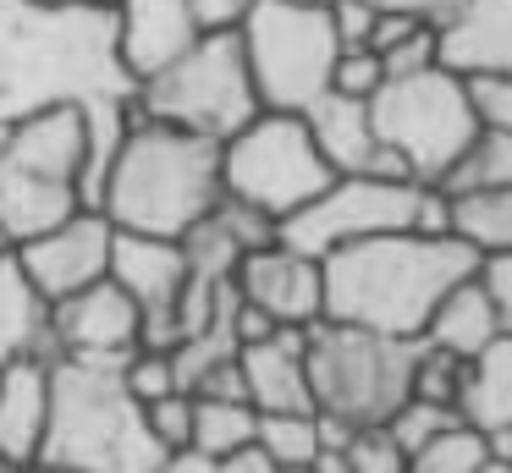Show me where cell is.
I'll return each mask as SVG.
<instances>
[{"label": "cell", "instance_id": "17", "mask_svg": "<svg viewBox=\"0 0 512 473\" xmlns=\"http://www.w3.org/2000/svg\"><path fill=\"white\" fill-rule=\"evenodd\" d=\"M193 39H199V22L188 0H116V55L133 83L182 55Z\"/></svg>", "mask_w": 512, "mask_h": 473}, {"label": "cell", "instance_id": "12", "mask_svg": "<svg viewBox=\"0 0 512 473\" xmlns=\"http://www.w3.org/2000/svg\"><path fill=\"white\" fill-rule=\"evenodd\" d=\"M116 286L138 303L144 325H138V347L166 352L177 341V297H182V259L177 237H149V231H111V264H105Z\"/></svg>", "mask_w": 512, "mask_h": 473}, {"label": "cell", "instance_id": "11", "mask_svg": "<svg viewBox=\"0 0 512 473\" xmlns=\"http://www.w3.org/2000/svg\"><path fill=\"white\" fill-rule=\"evenodd\" d=\"M419 187L424 182H413V176H331L303 209L276 220V242L325 259L342 242L375 237V231H408Z\"/></svg>", "mask_w": 512, "mask_h": 473}, {"label": "cell", "instance_id": "43", "mask_svg": "<svg viewBox=\"0 0 512 473\" xmlns=\"http://www.w3.org/2000/svg\"><path fill=\"white\" fill-rule=\"evenodd\" d=\"M160 473H221V457H210L199 446H177V451H166Z\"/></svg>", "mask_w": 512, "mask_h": 473}, {"label": "cell", "instance_id": "37", "mask_svg": "<svg viewBox=\"0 0 512 473\" xmlns=\"http://www.w3.org/2000/svg\"><path fill=\"white\" fill-rule=\"evenodd\" d=\"M193 396H215V402H248L243 363H237V358H221L215 369H204V380L193 385Z\"/></svg>", "mask_w": 512, "mask_h": 473}, {"label": "cell", "instance_id": "31", "mask_svg": "<svg viewBox=\"0 0 512 473\" xmlns=\"http://www.w3.org/2000/svg\"><path fill=\"white\" fill-rule=\"evenodd\" d=\"M457 380H463V358H452V352L430 347V341H419V358H413V391L408 396H424V402H457Z\"/></svg>", "mask_w": 512, "mask_h": 473}, {"label": "cell", "instance_id": "48", "mask_svg": "<svg viewBox=\"0 0 512 473\" xmlns=\"http://www.w3.org/2000/svg\"><path fill=\"white\" fill-rule=\"evenodd\" d=\"M83 6H116V0H83Z\"/></svg>", "mask_w": 512, "mask_h": 473}, {"label": "cell", "instance_id": "6", "mask_svg": "<svg viewBox=\"0 0 512 473\" xmlns=\"http://www.w3.org/2000/svg\"><path fill=\"white\" fill-rule=\"evenodd\" d=\"M419 336L309 319L303 325V374H309L314 413H336L347 424H386L413 391Z\"/></svg>", "mask_w": 512, "mask_h": 473}, {"label": "cell", "instance_id": "30", "mask_svg": "<svg viewBox=\"0 0 512 473\" xmlns=\"http://www.w3.org/2000/svg\"><path fill=\"white\" fill-rule=\"evenodd\" d=\"M446 424H457V407H446V402H424V396H408V402L397 407V413L386 418V429H391V440H397L402 451H419L430 435H441Z\"/></svg>", "mask_w": 512, "mask_h": 473}, {"label": "cell", "instance_id": "23", "mask_svg": "<svg viewBox=\"0 0 512 473\" xmlns=\"http://www.w3.org/2000/svg\"><path fill=\"white\" fill-rule=\"evenodd\" d=\"M496 336H501V330H496V308H490L485 286L468 275V281H457L452 292L435 303V314L424 319V336L419 341L452 352V358H474V352L485 347V341H496Z\"/></svg>", "mask_w": 512, "mask_h": 473}, {"label": "cell", "instance_id": "9", "mask_svg": "<svg viewBox=\"0 0 512 473\" xmlns=\"http://www.w3.org/2000/svg\"><path fill=\"white\" fill-rule=\"evenodd\" d=\"M248 55L259 110H309L331 88V66L342 39L331 28V6L314 0H254L237 22Z\"/></svg>", "mask_w": 512, "mask_h": 473}, {"label": "cell", "instance_id": "3", "mask_svg": "<svg viewBox=\"0 0 512 473\" xmlns=\"http://www.w3.org/2000/svg\"><path fill=\"white\" fill-rule=\"evenodd\" d=\"M127 358H50V413L39 457L78 473H160L166 446L144 418V402L122 380Z\"/></svg>", "mask_w": 512, "mask_h": 473}, {"label": "cell", "instance_id": "24", "mask_svg": "<svg viewBox=\"0 0 512 473\" xmlns=\"http://www.w3.org/2000/svg\"><path fill=\"white\" fill-rule=\"evenodd\" d=\"M441 193H479V187H512V127L485 121L468 138V149L452 160V171L441 176Z\"/></svg>", "mask_w": 512, "mask_h": 473}, {"label": "cell", "instance_id": "35", "mask_svg": "<svg viewBox=\"0 0 512 473\" xmlns=\"http://www.w3.org/2000/svg\"><path fill=\"white\" fill-rule=\"evenodd\" d=\"M441 61V28H413L402 44H391V50H380V66H386V77H402V72H424V66Z\"/></svg>", "mask_w": 512, "mask_h": 473}, {"label": "cell", "instance_id": "39", "mask_svg": "<svg viewBox=\"0 0 512 473\" xmlns=\"http://www.w3.org/2000/svg\"><path fill=\"white\" fill-rule=\"evenodd\" d=\"M188 6H193L199 33H226V28H237V22L248 17V6H254V0H188Z\"/></svg>", "mask_w": 512, "mask_h": 473}, {"label": "cell", "instance_id": "36", "mask_svg": "<svg viewBox=\"0 0 512 473\" xmlns=\"http://www.w3.org/2000/svg\"><path fill=\"white\" fill-rule=\"evenodd\" d=\"M419 237H452V198L441 193L435 182L419 187V204H413V226Z\"/></svg>", "mask_w": 512, "mask_h": 473}, {"label": "cell", "instance_id": "7", "mask_svg": "<svg viewBox=\"0 0 512 473\" xmlns=\"http://www.w3.org/2000/svg\"><path fill=\"white\" fill-rule=\"evenodd\" d=\"M369 121L375 138L397 154V165L413 182H441L452 160L468 149L485 116H479L474 83L452 66H424V72H402L369 94Z\"/></svg>", "mask_w": 512, "mask_h": 473}, {"label": "cell", "instance_id": "14", "mask_svg": "<svg viewBox=\"0 0 512 473\" xmlns=\"http://www.w3.org/2000/svg\"><path fill=\"white\" fill-rule=\"evenodd\" d=\"M138 325L144 314L111 275L50 303V336L67 358H127L138 347Z\"/></svg>", "mask_w": 512, "mask_h": 473}, {"label": "cell", "instance_id": "47", "mask_svg": "<svg viewBox=\"0 0 512 473\" xmlns=\"http://www.w3.org/2000/svg\"><path fill=\"white\" fill-rule=\"evenodd\" d=\"M6 253H12V237H6V226H0V259H6Z\"/></svg>", "mask_w": 512, "mask_h": 473}, {"label": "cell", "instance_id": "26", "mask_svg": "<svg viewBox=\"0 0 512 473\" xmlns=\"http://www.w3.org/2000/svg\"><path fill=\"white\" fill-rule=\"evenodd\" d=\"M259 413L248 402H215V396H193V435L188 446L210 451V457H232V451L254 446Z\"/></svg>", "mask_w": 512, "mask_h": 473}, {"label": "cell", "instance_id": "34", "mask_svg": "<svg viewBox=\"0 0 512 473\" xmlns=\"http://www.w3.org/2000/svg\"><path fill=\"white\" fill-rule=\"evenodd\" d=\"M474 281L485 286L490 308H496V330H501V336H512V248H501V253H479Z\"/></svg>", "mask_w": 512, "mask_h": 473}, {"label": "cell", "instance_id": "21", "mask_svg": "<svg viewBox=\"0 0 512 473\" xmlns=\"http://www.w3.org/2000/svg\"><path fill=\"white\" fill-rule=\"evenodd\" d=\"M457 418L474 424L479 435L512 424V336H496L463 358V380H457Z\"/></svg>", "mask_w": 512, "mask_h": 473}, {"label": "cell", "instance_id": "2", "mask_svg": "<svg viewBox=\"0 0 512 473\" xmlns=\"http://www.w3.org/2000/svg\"><path fill=\"white\" fill-rule=\"evenodd\" d=\"M474 264L479 253L457 237L375 231L320 259V314L386 336H424L435 303L457 281H468Z\"/></svg>", "mask_w": 512, "mask_h": 473}, {"label": "cell", "instance_id": "32", "mask_svg": "<svg viewBox=\"0 0 512 473\" xmlns=\"http://www.w3.org/2000/svg\"><path fill=\"white\" fill-rule=\"evenodd\" d=\"M380 83H386V66H380V55L369 50V44H353V50L336 55V66H331V88H336V94L369 99Z\"/></svg>", "mask_w": 512, "mask_h": 473}, {"label": "cell", "instance_id": "10", "mask_svg": "<svg viewBox=\"0 0 512 473\" xmlns=\"http://www.w3.org/2000/svg\"><path fill=\"white\" fill-rule=\"evenodd\" d=\"M331 176L336 171L314 149L309 121L298 110H259L221 143V193L243 198L270 220H287L292 209H303Z\"/></svg>", "mask_w": 512, "mask_h": 473}, {"label": "cell", "instance_id": "5", "mask_svg": "<svg viewBox=\"0 0 512 473\" xmlns=\"http://www.w3.org/2000/svg\"><path fill=\"white\" fill-rule=\"evenodd\" d=\"M83 154H89V127H83L78 99L0 121V226H6L12 248L67 220L72 209H83Z\"/></svg>", "mask_w": 512, "mask_h": 473}, {"label": "cell", "instance_id": "20", "mask_svg": "<svg viewBox=\"0 0 512 473\" xmlns=\"http://www.w3.org/2000/svg\"><path fill=\"white\" fill-rule=\"evenodd\" d=\"M441 66L512 83V0H468L457 22L441 28Z\"/></svg>", "mask_w": 512, "mask_h": 473}, {"label": "cell", "instance_id": "42", "mask_svg": "<svg viewBox=\"0 0 512 473\" xmlns=\"http://www.w3.org/2000/svg\"><path fill=\"white\" fill-rule=\"evenodd\" d=\"M232 330H237V347H248V341H265L270 330H276V319H270L265 308H254V303H243V297H237Z\"/></svg>", "mask_w": 512, "mask_h": 473}, {"label": "cell", "instance_id": "25", "mask_svg": "<svg viewBox=\"0 0 512 473\" xmlns=\"http://www.w3.org/2000/svg\"><path fill=\"white\" fill-rule=\"evenodd\" d=\"M452 198V237L474 253L512 248V187H479V193H446Z\"/></svg>", "mask_w": 512, "mask_h": 473}, {"label": "cell", "instance_id": "22", "mask_svg": "<svg viewBox=\"0 0 512 473\" xmlns=\"http://www.w3.org/2000/svg\"><path fill=\"white\" fill-rule=\"evenodd\" d=\"M39 352V358H56V336H50V308L45 297L28 286V275L17 270V259L6 253L0 259V363Z\"/></svg>", "mask_w": 512, "mask_h": 473}, {"label": "cell", "instance_id": "1", "mask_svg": "<svg viewBox=\"0 0 512 473\" xmlns=\"http://www.w3.org/2000/svg\"><path fill=\"white\" fill-rule=\"evenodd\" d=\"M116 55V6L0 0V121L67 99H133Z\"/></svg>", "mask_w": 512, "mask_h": 473}, {"label": "cell", "instance_id": "41", "mask_svg": "<svg viewBox=\"0 0 512 473\" xmlns=\"http://www.w3.org/2000/svg\"><path fill=\"white\" fill-rule=\"evenodd\" d=\"M468 83H474L479 116H485V121H501V127H512V83H507V77H468Z\"/></svg>", "mask_w": 512, "mask_h": 473}, {"label": "cell", "instance_id": "46", "mask_svg": "<svg viewBox=\"0 0 512 473\" xmlns=\"http://www.w3.org/2000/svg\"><path fill=\"white\" fill-rule=\"evenodd\" d=\"M479 473H512V468H507V462H496V457H490V462H485V468H479Z\"/></svg>", "mask_w": 512, "mask_h": 473}, {"label": "cell", "instance_id": "33", "mask_svg": "<svg viewBox=\"0 0 512 473\" xmlns=\"http://www.w3.org/2000/svg\"><path fill=\"white\" fill-rule=\"evenodd\" d=\"M144 418H149L160 446L177 451V446H188V435H193V396L166 391V396H155V402H144Z\"/></svg>", "mask_w": 512, "mask_h": 473}, {"label": "cell", "instance_id": "40", "mask_svg": "<svg viewBox=\"0 0 512 473\" xmlns=\"http://www.w3.org/2000/svg\"><path fill=\"white\" fill-rule=\"evenodd\" d=\"M375 11H408V17L430 22V28H446V22H457V11L468 6V0H369Z\"/></svg>", "mask_w": 512, "mask_h": 473}, {"label": "cell", "instance_id": "19", "mask_svg": "<svg viewBox=\"0 0 512 473\" xmlns=\"http://www.w3.org/2000/svg\"><path fill=\"white\" fill-rule=\"evenodd\" d=\"M237 363L254 413H314L309 374H303V325H276L265 341L237 347Z\"/></svg>", "mask_w": 512, "mask_h": 473}, {"label": "cell", "instance_id": "28", "mask_svg": "<svg viewBox=\"0 0 512 473\" xmlns=\"http://www.w3.org/2000/svg\"><path fill=\"white\" fill-rule=\"evenodd\" d=\"M490 462V440L474 424H446L441 435H430L419 451L408 457V473H479Z\"/></svg>", "mask_w": 512, "mask_h": 473}, {"label": "cell", "instance_id": "38", "mask_svg": "<svg viewBox=\"0 0 512 473\" xmlns=\"http://www.w3.org/2000/svg\"><path fill=\"white\" fill-rule=\"evenodd\" d=\"M369 22H375V6H369V0H331V28H336V39H342V50H353V44L369 39Z\"/></svg>", "mask_w": 512, "mask_h": 473}, {"label": "cell", "instance_id": "29", "mask_svg": "<svg viewBox=\"0 0 512 473\" xmlns=\"http://www.w3.org/2000/svg\"><path fill=\"white\" fill-rule=\"evenodd\" d=\"M347 473H408V451L391 440L386 424H353V435L342 440Z\"/></svg>", "mask_w": 512, "mask_h": 473}, {"label": "cell", "instance_id": "13", "mask_svg": "<svg viewBox=\"0 0 512 473\" xmlns=\"http://www.w3.org/2000/svg\"><path fill=\"white\" fill-rule=\"evenodd\" d=\"M111 231L116 226L105 220V209H72L67 220L23 237L12 248V259L50 308L56 297H67V292H78V286L105 275V264H111Z\"/></svg>", "mask_w": 512, "mask_h": 473}, {"label": "cell", "instance_id": "8", "mask_svg": "<svg viewBox=\"0 0 512 473\" xmlns=\"http://www.w3.org/2000/svg\"><path fill=\"white\" fill-rule=\"evenodd\" d=\"M133 110L149 121L188 127L215 143H226L243 121H254L259 94H254V77H248V55H243L237 28L199 33L182 55H171L149 77H138Z\"/></svg>", "mask_w": 512, "mask_h": 473}, {"label": "cell", "instance_id": "4", "mask_svg": "<svg viewBox=\"0 0 512 473\" xmlns=\"http://www.w3.org/2000/svg\"><path fill=\"white\" fill-rule=\"evenodd\" d=\"M221 198V143L133 110L105 171L100 209L116 231L182 237Z\"/></svg>", "mask_w": 512, "mask_h": 473}, {"label": "cell", "instance_id": "49", "mask_svg": "<svg viewBox=\"0 0 512 473\" xmlns=\"http://www.w3.org/2000/svg\"><path fill=\"white\" fill-rule=\"evenodd\" d=\"M314 6H331V0H314Z\"/></svg>", "mask_w": 512, "mask_h": 473}, {"label": "cell", "instance_id": "15", "mask_svg": "<svg viewBox=\"0 0 512 473\" xmlns=\"http://www.w3.org/2000/svg\"><path fill=\"white\" fill-rule=\"evenodd\" d=\"M237 297L265 308L276 325H309L320 319V259L287 248V242H265L237 259Z\"/></svg>", "mask_w": 512, "mask_h": 473}, {"label": "cell", "instance_id": "45", "mask_svg": "<svg viewBox=\"0 0 512 473\" xmlns=\"http://www.w3.org/2000/svg\"><path fill=\"white\" fill-rule=\"evenodd\" d=\"M23 473H78V468H45V462H34V468H23Z\"/></svg>", "mask_w": 512, "mask_h": 473}, {"label": "cell", "instance_id": "44", "mask_svg": "<svg viewBox=\"0 0 512 473\" xmlns=\"http://www.w3.org/2000/svg\"><path fill=\"white\" fill-rule=\"evenodd\" d=\"M221 473H287V468H276L259 446H243V451H232V457H221Z\"/></svg>", "mask_w": 512, "mask_h": 473}, {"label": "cell", "instance_id": "27", "mask_svg": "<svg viewBox=\"0 0 512 473\" xmlns=\"http://www.w3.org/2000/svg\"><path fill=\"white\" fill-rule=\"evenodd\" d=\"M254 446L265 451L276 468L309 473L314 457H320V424H314V413H259Z\"/></svg>", "mask_w": 512, "mask_h": 473}, {"label": "cell", "instance_id": "18", "mask_svg": "<svg viewBox=\"0 0 512 473\" xmlns=\"http://www.w3.org/2000/svg\"><path fill=\"white\" fill-rule=\"evenodd\" d=\"M50 413V358L23 352V358L0 363V462L6 468H34L39 440H45Z\"/></svg>", "mask_w": 512, "mask_h": 473}, {"label": "cell", "instance_id": "16", "mask_svg": "<svg viewBox=\"0 0 512 473\" xmlns=\"http://www.w3.org/2000/svg\"><path fill=\"white\" fill-rule=\"evenodd\" d=\"M309 121V138L314 149L325 154L336 176H408L397 165V154L375 138V121H369V99H353V94H336L325 88L309 110H298Z\"/></svg>", "mask_w": 512, "mask_h": 473}]
</instances>
